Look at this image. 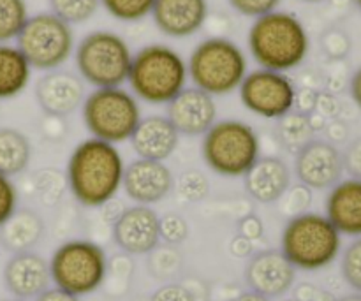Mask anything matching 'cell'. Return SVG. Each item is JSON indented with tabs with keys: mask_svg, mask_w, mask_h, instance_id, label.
Returning <instances> with one entry per match:
<instances>
[{
	"mask_svg": "<svg viewBox=\"0 0 361 301\" xmlns=\"http://www.w3.org/2000/svg\"><path fill=\"white\" fill-rule=\"evenodd\" d=\"M126 162L116 145L88 137L69 155L66 180L71 194L87 208L108 204L122 189Z\"/></svg>",
	"mask_w": 361,
	"mask_h": 301,
	"instance_id": "1",
	"label": "cell"
},
{
	"mask_svg": "<svg viewBox=\"0 0 361 301\" xmlns=\"http://www.w3.org/2000/svg\"><path fill=\"white\" fill-rule=\"evenodd\" d=\"M249 49L261 69L288 73L307 59L310 39L302 21L286 11L256 18L249 30Z\"/></svg>",
	"mask_w": 361,
	"mask_h": 301,
	"instance_id": "2",
	"label": "cell"
},
{
	"mask_svg": "<svg viewBox=\"0 0 361 301\" xmlns=\"http://www.w3.org/2000/svg\"><path fill=\"white\" fill-rule=\"evenodd\" d=\"M187 62L178 51L166 44H148L133 55L127 81L134 97L161 106L187 88Z\"/></svg>",
	"mask_w": 361,
	"mask_h": 301,
	"instance_id": "3",
	"label": "cell"
},
{
	"mask_svg": "<svg viewBox=\"0 0 361 301\" xmlns=\"http://www.w3.org/2000/svg\"><path fill=\"white\" fill-rule=\"evenodd\" d=\"M342 249V235L326 215L303 211L293 215L281 238V252L296 270L317 271L335 263Z\"/></svg>",
	"mask_w": 361,
	"mask_h": 301,
	"instance_id": "4",
	"label": "cell"
},
{
	"mask_svg": "<svg viewBox=\"0 0 361 301\" xmlns=\"http://www.w3.org/2000/svg\"><path fill=\"white\" fill-rule=\"evenodd\" d=\"M201 155L214 173L238 178L261 157V141L256 130L242 120H217L203 134Z\"/></svg>",
	"mask_w": 361,
	"mask_h": 301,
	"instance_id": "5",
	"label": "cell"
},
{
	"mask_svg": "<svg viewBox=\"0 0 361 301\" xmlns=\"http://www.w3.org/2000/svg\"><path fill=\"white\" fill-rule=\"evenodd\" d=\"M194 87L212 97L228 95L240 88L247 76V56L236 42L226 37L201 41L187 63Z\"/></svg>",
	"mask_w": 361,
	"mask_h": 301,
	"instance_id": "6",
	"label": "cell"
},
{
	"mask_svg": "<svg viewBox=\"0 0 361 301\" xmlns=\"http://www.w3.org/2000/svg\"><path fill=\"white\" fill-rule=\"evenodd\" d=\"M81 115L92 137L111 145L129 141L143 118L137 99L122 87L95 88L85 97Z\"/></svg>",
	"mask_w": 361,
	"mask_h": 301,
	"instance_id": "7",
	"label": "cell"
},
{
	"mask_svg": "<svg viewBox=\"0 0 361 301\" xmlns=\"http://www.w3.org/2000/svg\"><path fill=\"white\" fill-rule=\"evenodd\" d=\"M74 60L81 80L94 88L122 87L129 78L133 51L122 35L95 30L81 39Z\"/></svg>",
	"mask_w": 361,
	"mask_h": 301,
	"instance_id": "8",
	"label": "cell"
},
{
	"mask_svg": "<svg viewBox=\"0 0 361 301\" xmlns=\"http://www.w3.org/2000/svg\"><path fill=\"white\" fill-rule=\"evenodd\" d=\"M108 266L104 249L90 240L63 242L49 259L53 285L78 298L92 295L104 284Z\"/></svg>",
	"mask_w": 361,
	"mask_h": 301,
	"instance_id": "9",
	"label": "cell"
},
{
	"mask_svg": "<svg viewBox=\"0 0 361 301\" xmlns=\"http://www.w3.org/2000/svg\"><path fill=\"white\" fill-rule=\"evenodd\" d=\"M16 48L23 53L32 69L55 70L73 55V27L53 13L34 14L16 37Z\"/></svg>",
	"mask_w": 361,
	"mask_h": 301,
	"instance_id": "10",
	"label": "cell"
},
{
	"mask_svg": "<svg viewBox=\"0 0 361 301\" xmlns=\"http://www.w3.org/2000/svg\"><path fill=\"white\" fill-rule=\"evenodd\" d=\"M240 101L256 116L281 120L296 106V88L286 73L256 69L247 73L240 85Z\"/></svg>",
	"mask_w": 361,
	"mask_h": 301,
	"instance_id": "11",
	"label": "cell"
},
{
	"mask_svg": "<svg viewBox=\"0 0 361 301\" xmlns=\"http://www.w3.org/2000/svg\"><path fill=\"white\" fill-rule=\"evenodd\" d=\"M344 159L338 148L328 141L310 140L296 152L295 175L310 190L331 189L341 182Z\"/></svg>",
	"mask_w": 361,
	"mask_h": 301,
	"instance_id": "12",
	"label": "cell"
},
{
	"mask_svg": "<svg viewBox=\"0 0 361 301\" xmlns=\"http://www.w3.org/2000/svg\"><path fill=\"white\" fill-rule=\"evenodd\" d=\"M113 238L118 249L130 256L152 254L161 242V217L152 207L126 208L113 224Z\"/></svg>",
	"mask_w": 361,
	"mask_h": 301,
	"instance_id": "13",
	"label": "cell"
},
{
	"mask_svg": "<svg viewBox=\"0 0 361 301\" xmlns=\"http://www.w3.org/2000/svg\"><path fill=\"white\" fill-rule=\"evenodd\" d=\"M173 187L175 176L164 162L136 159L126 166L122 189L134 204L152 207L161 203L169 196Z\"/></svg>",
	"mask_w": 361,
	"mask_h": 301,
	"instance_id": "14",
	"label": "cell"
},
{
	"mask_svg": "<svg viewBox=\"0 0 361 301\" xmlns=\"http://www.w3.org/2000/svg\"><path fill=\"white\" fill-rule=\"evenodd\" d=\"M296 281V268L281 250H263L250 257L245 268L249 291L267 298H281L291 291Z\"/></svg>",
	"mask_w": 361,
	"mask_h": 301,
	"instance_id": "15",
	"label": "cell"
},
{
	"mask_svg": "<svg viewBox=\"0 0 361 301\" xmlns=\"http://www.w3.org/2000/svg\"><path fill=\"white\" fill-rule=\"evenodd\" d=\"M166 116L178 134L203 136L217 122V102L200 88H183L168 104Z\"/></svg>",
	"mask_w": 361,
	"mask_h": 301,
	"instance_id": "16",
	"label": "cell"
},
{
	"mask_svg": "<svg viewBox=\"0 0 361 301\" xmlns=\"http://www.w3.org/2000/svg\"><path fill=\"white\" fill-rule=\"evenodd\" d=\"M35 99L48 115L69 116L85 101L83 80L69 70H48L35 85Z\"/></svg>",
	"mask_w": 361,
	"mask_h": 301,
	"instance_id": "17",
	"label": "cell"
},
{
	"mask_svg": "<svg viewBox=\"0 0 361 301\" xmlns=\"http://www.w3.org/2000/svg\"><path fill=\"white\" fill-rule=\"evenodd\" d=\"M2 277L13 298L35 300L51 284L49 261L32 250L13 254L4 266Z\"/></svg>",
	"mask_w": 361,
	"mask_h": 301,
	"instance_id": "18",
	"label": "cell"
},
{
	"mask_svg": "<svg viewBox=\"0 0 361 301\" xmlns=\"http://www.w3.org/2000/svg\"><path fill=\"white\" fill-rule=\"evenodd\" d=\"M152 16L168 37H190L207 21L208 4L207 0H155Z\"/></svg>",
	"mask_w": 361,
	"mask_h": 301,
	"instance_id": "19",
	"label": "cell"
},
{
	"mask_svg": "<svg viewBox=\"0 0 361 301\" xmlns=\"http://www.w3.org/2000/svg\"><path fill=\"white\" fill-rule=\"evenodd\" d=\"M129 143L137 159L164 162L178 148L180 134L166 115H150L141 118Z\"/></svg>",
	"mask_w": 361,
	"mask_h": 301,
	"instance_id": "20",
	"label": "cell"
},
{
	"mask_svg": "<svg viewBox=\"0 0 361 301\" xmlns=\"http://www.w3.org/2000/svg\"><path fill=\"white\" fill-rule=\"evenodd\" d=\"M243 185L257 203H277L291 189V169L281 157H259L243 175Z\"/></svg>",
	"mask_w": 361,
	"mask_h": 301,
	"instance_id": "21",
	"label": "cell"
},
{
	"mask_svg": "<svg viewBox=\"0 0 361 301\" xmlns=\"http://www.w3.org/2000/svg\"><path fill=\"white\" fill-rule=\"evenodd\" d=\"M328 221L341 235L361 236V180H341L330 189L326 197Z\"/></svg>",
	"mask_w": 361,
	"mask_h": 301,
	"instance_id": "22",
	"label": "cell"
},
{
	"mask_svg": "<svg viewBox=\"0 0 361 301\" xmlns=\"http://www.w3.org/2000/svg\"><path fill=\"white\" fill-rule=\"evenodd\" d=\"M44 233V222L35 211L16 210L0 226V243L9 252H27L39 243Z\"/></svg>",
	"mask_w": 361,
	"mask_h": 301,
	"instance_id": "23",
	"label": "cell"
},
{
	"mask_svg": "<svg viewBox=\"0 0 361 301\" xmlns=\"http://www.w3.org/2000/svg\"><path fill=\"white\" fill-rule=\"evenodd\" d=\"M32 67L16 46L0 44V101L20 95L28 87Z\"/></svg>",
	"mask_w": 361,
	"mask_h": 301,
	"instance_id": "24",
	"label": "cell"
},
{
	"mask_svg": "<svg viewBox=\"0 0 361 301\" xmlns=\"http://www.w3.org/2000/svg\"><path fill=\"white\" fill-rule=\"evenodd\" d=\"M32 161V145L21 130L13 127L0 129V175H21Z\"/></svg>",
	"mask_w": 361,
	"mask_h": 301,
	"instance_id": "25",
	"label": "cell"
},
{
	"mask_svg": "<svg viewBox=\"0 0 361 301\" xmlns=\"http://www.w3.org/2000/svg\"><path fill=\"white\" fill-rule=\"evenodd\" d=\"M28 18L25 0H0V44L16 39Z\"/></svg>",
	"mask_w": 361,
	"mask_h": 301,
	"instance_id": "26",
	"label": "cell"
},
{
	"mask_svg": "<svg viewBox=\"0 0 361 301\" xmlns=\"http://www.w3.org/2000/svg\"><path fill=\"white\" fill-rule=\"evenodd\" d=\"M51 13L66 23H85L97 13L101 0H48Z\"/></svg>",
	"mask_w": 361,
	"mask_h": 301,
	"instance_id": "27",
	"label": "cell"
},
{
	"mask_svg": "<svg viewBox=\"0 0 361 301\" xmlns=\"http://www.w3.org/2000/svg\"><path fill=\"white\" fill-rule=\"evenodd\" d=\"M101 4L115 20L133 23L152 14L155 0H101Z\"/></svg>",
	"mask_w": 361,
	"mask_h": 301,
	"instance_id": "28",
	"label": "cell"
},
{
	"mask_svg": "<svg viewBox=\"0 0 361 301\" xmlns=\"http://www.w3.org/2000/svg\"><path fill=\"white\" fill-rule=\"evenodd\" d=\"M281 120H284V125H282V140L284 141L282 143L288 145L289 148L296 147V150L309 143L310 136H312V125L307 116L289 113Z\"/></svg>",
	"mask_w": 361,
	"mask_h": 301,
	"instance_id": "29",
	"label": "cell"
},
{
	"mask_svg": "<svg viewBox=\"0 0 361 301\" xmlns=\"http://www.w3.org/2000/svg\"><path fill=\"white\" fill-rule=\"evenodd\" d=\"M341 270L342 277L348 282L349 288L361 295V236L353 243H349L348 249L344 250Z\"/></svg>",
	"mask_w": 361,
	"mask_h": 301,
	"instance_id": "30",
	"label": "cell"
},
{
	"mask_svg": "<svg viewBox=\"0 0 361 301\" xmlns=\"http://www.w3.org/2000/svg\"><path fill=\"white\" fill-rule=\"evenodd\" d=\"M178 192L189 203H196V201L204 199L208 196V192H210L207 176L201 171H194V169L182 173L178 180Z\"/></svg>",
	"mask_w": 361,
	"mask_h": 301,
	"instance_id": "31",
	"label": "cell"
},
{
	"mask_svg": "<svg viewBox=\"0 0 361 301\" xmlns=\"http://www.w3.org/2000/svg\"><path fill=\"white\" fill-rule=\"evenodd\" d=\"M189 235V226L185 219L176 214H168L161 217V240L169 245H178Z\"/></svg>",
	"mask_w": 361,
	"mask_h": 301,
	"instance_id": "32",
	"label": "cell"
},
{
	"mask_svg": "<svg viewBox=\"0 0 361 301\" xmlns=\"http://www.w3.org/2000/svg\"><path fill=\"white\" fill-rule=\"evenodd\" d=\"M18 210V189L13 178L0 175V226Z\"/></svg>",
	"mask_w": 361,
	"mask_h": 301,
	"instance_id": "33",
	"label": "cell"
},
{
	"mask_svg": "<svg viewBox=\"0 0 361 301\" xmlns=\"http://www.w3.org/2000/svg\"><path fill=\"white\" fill-rule=\"evenodd\" d=\"M228 2L236 13L243 14V16L259 18L271 11H277L281 0H228Z\"/></svg>",
	"mask_w": 361,
	"mask_h": 301,
	"instance_id": "34",
	"label": "cell"
},
{
	"mask_svg": "<svg viewBox=\"0 0 361 301\" xmlns=\"http://www.w3.org/2000/svg\"><path fill=\"white\" fill-rule=\"evenodd\" d=\"M152 301H196V298L185 285L166 284L154 293Z\"/></svg>",
	"mask_w": 361,
	"mask_h": 301,
	"instance_id": "35",
	"label": "cell"
},
{
	"mask_svg": "<svg viewBox=\"0 0 361 301\" xmlns=\"http://www.w3.org/2000/svg\"><path fill=\"white\" fill-rule=\"evenodd\" d=\"M342 159H344V171H348L351 178L361 180V140L349 145Z\"/></svg>",
	"mask_w": 361,
	"mask_h": 301,
	"instance_id": "36",
	"label": "cell"
},
{
	"mask_svg": "<svg viewBox=\"0 0 361 301\" xmlns=\"http://www.w3.org/2000/svg\"><path fill=\"white\" fill-rule=\"evenodd\" d=\"M324 46H326V51L330 53L331 56L342 59V56L349 51L351 42L345 37L344 32H330V34L326 35V39H324Z\"/></svg>",
	"mask_w": 361,
	"mask_h": 301,
	"instance_id": "37",
	"label": "cell"
},
{
	"mask_svg": "<svg viewBox=\"0 0 361 301\" xmlns=\"http://www.w3.org/2000/svg\"><path fill=\"white\" fill-rule=\"evenodd\" d=\"M34 301H81V298L71 295V293L62 291V289H59V288H48L44 293H41V295H39Z\"/></svg>",
	"mask_w": 361,
	"mask_h": 301,
	"instance_id": "38",
	"label": "cell"
},
{
	"mask_svg": "<svg viewBox=\"0 0 361 301\" xmlns=\"http://www.w3.org/2000/svg\"><path fill=\"white\" fill-rule=\"evenodd\" d=\"M349 88H351V97L353 101L361 108V67L353 74L351 83H349Z\"/></svg>",
	"mask_w": 361,
	"mask_h": 301,
	"instance_id": "39",
	"label": "cell"
},
{
	"mask_svg": "<svg viewBox=\"0 0 361 301\" xmlns=\"http://www.w3.org/2000/svg\"><path fill=\"white\" fill-rule=\"evenodd\" d=\"M231 301H271V300L267 298V296H263V295H257V293H254V291H245V293H242V295L236 296V298H233Z\"/></svg>",
	"mask_w": 361,
	"mask_h": 301,
	"instance_id": "40",
	"label": "cell"
},
{
	"mask_svg": "<svg viewBox=\"0 0 361 301\" xmlns=\"http://www.w3.org/2000/svg\"><path fill=\"white\" fill-rule=\"evenodd\" d=\"M335 301H361V295H360V293H353V295H345V296H342V298H338Z\"/></svg>",
	"mask_w": 361,
	"mask_h": 301,
	"instance_id": "41",
	"label": "cell"
},
{
	"mask_svg": "<svg viewBox=\"0 0 361 301\" xmlns=\"http://www.w3.org/2000/svg\"><path fill=\"white\" fill-rule=\"evenodd\" d=\"M0 301H27V300H20V298H6V300H0Z\"/></svg>",
	"mask_w": 361,
	"mask_h": 301,
	"instance_id": "42",
	"label": "cell"
},
{
	"mask_svg": "<svg viewBox=\"0 0 361 301\" xmlns=\"http://www.w3.org/2000/svg\"><path fill=\"white\" fill-rule=\"evenodd\" d=\"M355 2L358 4V7H360V9H361V0H355Z\"/></svg>",
	"mask_w": 361,
	"mask_h": 301,
	"instance_id": "43",
	"label": "cell"
},
{
	"mask_svg": "<svg viewBox=\"0 0 361 301\" xmlns=\"http://www.w3.org/2000/svg\"><path fill=\"white\" fill-rule=\"evenodd\" d=\"M307 2H317V0H307Z\"/></svg>",
	"mask_w": 361,
	"mask_h": 301,
	"instance_id": "44",
	"label": "cell"
}]
</instances>
